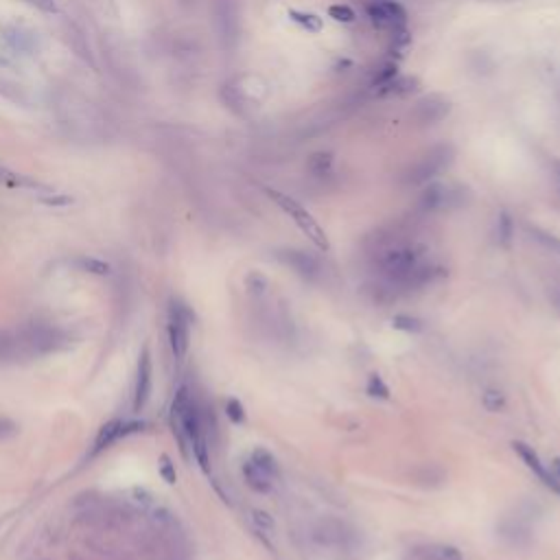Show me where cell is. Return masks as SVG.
Segmentation results:
<instances>
[{
    "label": "cell",
    "instance_id": "5b68a950",
    "mask_svg": "<svg viewBox=\"0 0 560 560\" xmlns=\"http://www.w3.org/2000/svg\"><path fill=\"white\" fill-rule=\"evenodd\" d=\"M357 532H352L348 525L340 523V521H320L313 527V541L320 549H330L335 554H350L357 549Z\"/></svg>",
    "mask_w": 560,
    "mask_h": 560
},
{
    "label": "cell",
    "instance_id": "d4e9b609",
    "mask_svg": "<svg viewBox=\"0 0 560 560\" xmlns=\"http://www.w3.org/2000/svg\"><path fill=\"white\" fill-rule=\"evenodd\" d=\"M293 20L300 22L302 27H307L309 31H320L322 29V20L313 13H302V11H291Z\"/></svg>",
    "mask_w": 560,
    "mask_h": 560
},
{
    "label": "cell",
    "instance_id": "30bf717a",
    "mask_svg": "<svg viewBox=\"0 0 560 560\" xmlns=\"http://www.w3.org/2000/svg\"><path fill=\"white\" fill-rule=\"evenodd\" d=\"M499 537L510 547H527L530 541H532V525L521 515L508 517L499 525Z\"/></svg>",
    "mask_w": 560,
    "mask_h": 560
},
{
    "label": "cell",
    "instance_id": "6da1fadb",
    "mask_svg": "<svg viewBox=\"0 0 560 560\" xmlns=\"http://www.w3.org/2000/svg\"><path fill=\"white\" fill-rule=\"evenodd\" d=\"M376 269L390 287L405 291L420 289L444 274L440 267L427 263L425 250L418 245H390L376 257Z\"/></svg>",
    "mask_w": 560,
    "mask_h": 560
},
{
    "label": "cell",
    "instance_id": "277c9868",
    "mask_svg": "<svg viewBox=\"0 0 560 560\" xmlns=\"http://www.w3.org/2000/svg\"><path fill=\"white\" fill-rule=\"evenodd\" d=\"M267 195L278 203L280 208H283V213H287L293 221H296V225L300 228V230L307 235L320 250H328L330 247V243H328V237H326V233H324V228L315 221V217L304 208V206H300V203L293 199V197H289L287 193H280V191H274V189H267Z\"/></svg>",
    "mask_w": 560,
    "mask_h": 560
},
{
    "label": "cell",
    "instance_id": "f1b7e54d",
    "mask_svg": "<svg viewBox=\"0 0 560 560\" xmlns=\"http://www.w3.org/2000/svg\"><path fill=\"white\" fill-rule=\"evenodd\" d=\"M18 434V427L13 420L0 416V440H7V438H13Z\"/></svg>",
    "mask_w": 560,
    "mask_h": 560
},
{
    "label": "cell",
    "instance_id": "7402d4cb",
    "mask_svg": "<svg viewBox=\"0 0 560 560\" xmlns=\"http://www.w3.org/2000/svg\"><path fill=\"white\" fill-rule=\"evenodd\" d=\"M366 392H368L372 398H381V401H388V398H390V388L386 386V381L381 379L379 374H370L368 386H366Z\"/></svg>",
    "mask_w": 560,
    "mask_h": 560
},
{
    "label": "cell",
    "instance_id": "4fadbf2b",
    "mask_svg": "<svg viewBox=\"0 0 560 560\" xmlns=\"http://www.w3.org/2000/svg\"><path fill=\"white\" fill-rule=\"evenodd\" d=\"M410 560H464L460 549L444 543H431V545H420L410 551Z\"/></svg>",
    "mask_w": 560,
    "mask_h": 560
},
{
    "label": "cell",
    "instance_id": "8fae6325",
    "mask_svg": "<svg viewBox=\"0 0 560 560\" xmlns=\"http://www.w3.org/2000/svg\"><path fill=\"white\" fill-rule=\"evenodd\" d=\"M243 477H245V481L250 483L254 491L263 493V495L271 493L274 481H276V473H271L269 469L259 464L254 457H250V460L243 462Z\"/></svg>",
    "mask_w": 560,
    "mask_h": 560
},
{
    "label": "cell",
    "instance_id": "cb8c5ba5",
    "mask_svg": "<svg viewBox=\"0 0 560 560\" xmlns=\"http://www.w3.org/2000/svg\"><path fill=\"white\" fill-rule=\"evenodd\" d=\"M77 265H82V269H86L90 274H99V276H108L112 271V267L106 261H99V259H79Z\"/></svg>",
    "mask_w": 560,
    "mask_h": 560
},
{
    "label": "cell",
    "instance_id": "d6986e66",
    "mask_svg": "<svg viewBox=\"0 0 560 560\" xmlns=\"http://www.w3.org/2000/svg\"><path fill=\"white\" fill-rule=\"evenodd\" d=\"M481 407L491 414H497V412H503L505 407V394L499 392V390H483L481 394Z\"/></svg>",
    "mask_w": 560,
    "mask_h": 560
},
{
    "label": "cell",
    "instance_id": "5bb4252c",
    "mask_svg": "<svg viewBox=\"0 0 560 560\" xmlns=\"http://www.w3.org/2000/svg\"><path fill=\"white\" fill-rule=\"evenodd\" d=\"M151 392V359L145 352L138 364V379H136V392H134V410H142Z\"/></svg>",
    "mask_w": 560,
    "mask_h": 560
},
{
    "label": "cell",
    "instance_id": "7a4b0ae2",
    "mask_svg": "<svg viewBox=\"0 0 560 560\" xmlns=\"http://www.w3.org/2000/svg\"><path fill=\"white\" fill-rule=\"evenodd\" d=\"M173 422L180 436L193 449L197 462L208 471V447H206V429H203L201 414L189 390H180L173 401Z\"/></svg>",
    "mask_w": 560,
    "mask_h": 560
},
{
    "label": "cell",
    "instance_id": "ba28073f",
    "mask_svg": "<svg viewBox=\"0 0 560 560\" xmlns=\"http://www.w3.org/2000/svg\"><path fill=\"white\" fill-rule=\"evenodd\" d=\"M513 449L517 451V455H519L521 460H523V464H525V466H527V469H530L534 475H537V477H539V479L545 483V486H547L549 491H554L556 495H560V479H556V477H554V473H551V471H549V469H547V466L541 462V457H539V453H537V451H534L530 444H525V442H519V440H515V442H513Z\"/></svg>",
    "mask_w": 560,
    "mask_h": 560
},
{
    "label": "cell",
    "instance_id": "2e32d148",
    "mask_svg": "<svg viewBox=\"0 0 560 560\" xmlns=\"http://www.w3.org/2000/svg\"><path fill=\"white\" fill-rule=\"evenodd\" d=\"M20 359L16 330H0V364H13Z\"/></svg>",
    "mask_w": 560,
    "mask_h": 560
},
{
    "label": "cell",
    "instance_id": "8992f818",
    "mask_svg": "<svg viewBox=\"0 0 560 560\" xmlns=\"http://www.w3.org/2000/svg\"><path fill=\"white\" fill-rule=\"evenodd\" d=\"M189 335H191V318L184 304L173 302L169 309V342L175 359H182L189 350Z\"/></svg>",
    "mask_w": 560,
    "mask_h": 560
},
{
    "label": "cell",
    "instance_id": "f546056e",
    "mask_svg": "<svg viewBox=\"0 0 560 560\" xmlns=\"http://www.w3.org/2000/svg\"><path fill=\"white\" fill-rule=\"evenodd\" d=\"M252 517H254V521H257L261 527H265V530H274V521L269 519V515H265V513H261V510H254Z\"/></svg>",
    "mask_w": 560,
    "mask_h": 560
},
{
    "label": "cell",
    "instance_id": "603a6c76",
    "mask_svg": "<svg viewBox=\"0 0 560 560\" xmlns=\"http://www.w3.org/2000/svg\"><path fill=\"white\" fill-rule=\"evenodd\" d=\"M392 326L398 330H405V333H418V330H422V322L412 315H394Z\"/></svg>",
    "mask_w": 560,
    "mask_h": 560
},
{
    "label": "cell",
    "instance_id": "4dcf8cb0",
    "mask_svg": "<svg viewBox=\"0 0 560 560\" xmlns=\"http://www.w3.org/2000/svg\"><path fill=\"white\" fill-rule=\"evenodd\" d=\"M27 3H31L33 7L46 11V13H53L55 11V0H27Z\"/></svg>",
    "mask_w": 560,
    "mask_h": 560
},
{
    "label": "cell",
    "instance_id": "83f0119b",
    "mask_svg": "<svg viewBox=\"0 0 560 560\" xmlns=\"http://www.w3.org/2000/svg\"><path fill=\"white\" fill-rule=\"evenodd\" d=\"M247 287H250L252 291H257V293H263V291L267 289V278L254 271V274L247 276Z\"/></svg>",
    "mask_w": 560,
    "mask_h": 560
},
{
    "label": "cell",
    "instance_id": "ac0fdd59",
    "mask_svg": "<svg viewBox=\"0 0 560 560\" xmlns=\"http://www.w3.org/2000/svg\"><path fill=\"white\" fill-rule=\"evenodd\" d=\"M527 233H530V237H532L534 241L541 243L543 247L551 250L554 254H560V237H556V235L543 230V228H539V225H527Z\"/></svg>",
    "mask_w": 560,
    "mask_h": 560
},
{
    "label": "cell",
    "instance_id": "d6a6232c",
    "mask_svg": "<svg viewBox=\"0 0 560 560\" xmlns=\"http://www.w3.org/2000/svg\"><path fill=\"white\" fill-rule=\"evenodd\" d=\"M554 173H556V177H558V182H560V160H554Z\"/></svg>",
    "mask_w": 560,
    "mask_h": 560
},
{
    "label": "cell",
    "instance_id": "3957f363",
    "mask_svg": "<svg viewBox=\"0 0 560 560\" xmlns=\"http://www.w3.org/2000/svg\"><path fill=\"white\" fill-rule=\"evenodd\" d=\"M455 158V149L453 145H434L429 151L425 154L405 171V184H412V186H418V184H427L434 180L436 175H440L447 167H451Z\"/></svg>",
    "mask_w": 560,
    "mask_h": 560
},
{
    "label": "cell",
    "instance_id": "836d02e7",
    "mask_svg": "<svg viewBox=\"0 0 560 560\" xmlns=\"http://www.w3.org/2000/svg\"><path fill=\"white\" fill-rule=\"evenodd\" d=\"M486 3H510V0H486Z\"/></svg>",
    "mask_w": 560,
    "mask_h": 560
},
{
    "label": "cell",
    "instance_id": "4316f807",
    "mask_svg": "<svg viewBox=\"0 0 560 560\" xmlns=\"http://www.w3.org/2000/svg\"><path fill=\"white\" fill-rule=\"evenodd\" d=\"M330 18H335L337 22H352L354 20V11L350 7H342V5H333L328 9Z\"/></svg>",
    "mask_w": 560,
    "mask_h": 560
},
{
    "label": "cell",
    "instance_id": "52a82bcc",
    "mask_svg": "<svg viewBox=\"0 0 560 560\" xmlns=\"http://www.w3.org/2000/svg\"><path fill=\"white\" fill-rule=\"evenodd\" d=\"M451 101L442 94L422 96L412 110V118L418 127H434L451 114Z\"/></svg>",
    "mask_w": 560,
    "mask_h": 560
},
{
    "label": "cell",
    "instance_id": "ffe728a7",
    "mask_svg": "<svg viewBox=\"0 0 560 560\" xmlns=\"http://www.w3.org/2000/svg\"><path fill=\"white\" fill-rule=\"evenodd\" d=\"M330 167H333V154H328V151H318L309 158V171L313 175H324Z\"/></svg>",
    "mask_w": 560,
    "mask_h": 560
},
{
    "label": "cell",
    "instance_id": "1f68e13d",
    "mask_svg": "<svg viewBox=\"0 0 560 560\" xmlns=\"http://www.w3.org/2000/svg\"><path fill=\"white\" fill-rule=\"evenodd\" d=\"M551 473L556 479H560V457H554L551 460Z\"/></svg>",
    "mask_w": 560,
    "mask_h": 560
},
{
    "label": "cell",
    "instance_id": "7c38bea8",
    "mask_svg": "<svg viewBox=\"0 0 560 560\" xmlns=\"http://www.w3.org/2000/svg\"><path fill=\"white\" fill-rule=\"evenodd\" d=\"M457 199V193L451 186L444 184H431L422 195H420V208L427 213L434 211H444L449 206H453V201Z\"/></svg>",
    "mask_w": 560,
    "mask_h": 560
},
{
    "label": "cell",
    "instance_id": "484cf974",
    "mask_svg": "<svg viewBox=\"0 0 560 560\" xmlns=\"http://www.w3.org/2000/svg\"><path fill=\"white\" fill-rule=\"evenodd\" d=\"M225 412H228V416H230V420H235V422H243L245 420L243 405L239 401H235V398L225 403Z\"/></svg>",
    "mask_w": 560,
    "mask_h": 560
},
{
    "label": "cell",
    "instance_id": "9a60e30c",
    "mask_svg": "<svg viewBox=\"0 0 560 560\" xmlns=\"http://www.w3.org/2000/svg\"><path fill=\"white\" fill-rule=\"evenodd\" d=\"M0 184H5L9 189H24V191H48L40 182L31 180V177L22 175V173H16L13 169L5 164H0Z\"/></svg>",
    "mask_w": 560,
    "mask_h": 560
},
{
    "label": "cell",
    "instance_id": "9c48e42d",
    "mask_svg": "<svg viewBox=\"0 0 560 560\" xmlns=\"http://www.w3.org/2000/svg\"><path fill=\"white\" fill-rule=\"evenodd\" d=\"M278 261L285 263L287 267H291L296 274H300L302 278H318L320 274V261L313 257V254L304 252V250H293V247H285V250H278Z\"/></svg>",
    "mask_w": 560,
    "mask_h": 560
},
{
    "label": "cell",
    "instance_id": "e0dca14e",
    "mask_svg": "<svg viewBox=\"0 0 560 560\" xmlns=\"http://www.w3.org/2000/svg\"><path fill=\"white\" fill-rule=\"evenodd\" d=\"M125 429H127V425L125 422H121V420H116V422H110L108 427H103L101 429V434H99V438H96V451H101V449H108L112 442H116L123 434H125Z\"/></svg>",
    "mask_w": 560,
    "mask_h": 560
},
{
    "label": "cell",
    "instance_id": "44dd1931",
    "mask_svg": "<svg viewBox=\"0 0 560 560\" xmlns=\"http://www.w3.org/2000/svg\"><path fill=\"white\" fill-rule=\"evenodd\" d=\"M513 237H515V223L508 213L499 215V245L501 247H510L513 245Z\"/></svg>",
    "mask_w": 560,
    "mask_h": 560
}]
</instances>
